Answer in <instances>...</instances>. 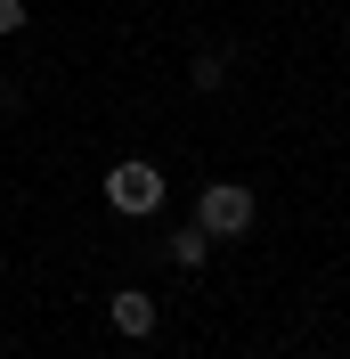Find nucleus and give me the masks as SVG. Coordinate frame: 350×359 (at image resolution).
<instances>
[{
  "label": "nucleus",
  "instance_id": "nucleus-1",
  "mask_svg": "<svg viewBox=\"0 0 350 359\" xmlns=\"http://www.w3.org/2000/svg\"><path fill=\"white\" fill-rule=\"evenodd\" d=\"M196 221H204V237H244V229H253V188L212 180V188H204V204H196Z\"/></svg>",
  "mask_w": 350,
  "mask_h": 359
},
{
  "label": "nucleus",
  "instance_id": "nucleus-2",
  "mask_svg": "<svg viewBox=\"0 0 350 359\" xmlns=\"http://www.w3.org/2000/svg\"><path fill=\"white\" fill-rule=\"evenodd\" d=\"M106 204L114 212H163V172L155 163H114L106 172Z\"/></svg>",
  "mask_w": 350,
  "mask_h": 359
},
{
  "label": "nucleus",
  "instance_id": "nucleus-3",
  "mask_svg": "<svg viewBox=\"0 0 350 359\" xmlns=\"http://www.w3.org/2000/svg\"><path fill=\"white\" fill-rule=\"evenodd\" d=\"M106 318H114V335H131V343L155 335V294H139V286H131V294H114V311H106Z\"/></svg>",
  "mask_w": 350,
  "mask_h": 359
},
{
  "label": "nucleus",
  "instance_id": "nucleus-4",
  "mask_svg": "<svg viewBox=\"0 0 350 359\" xmlns=\"http://www.w3.org/2000/svg\"><path fill=\"white\" fill-rule=\"evenodd\" d=\"M204 253H212V237H204V221H188V229L172 237V262H179V269H204Z\"/></svg>",
  "mask_w": 350,
  "mask_h": 359
},
{
  "label": "nucleus",
  "instance_id": "nucleus-5",
  "mask_svg": "<svg viewBox=\"0 0 350 359\" xmlns=\"http://www.w3.org/2000/svg\"><path fill=\"white\" fill-rule=\"evenodd\" d=\"M17 25H24V0H0V41H8Z\"/></svg>",
  "mask_w": 350,
  "mask_h": 359
}]
</instances>
